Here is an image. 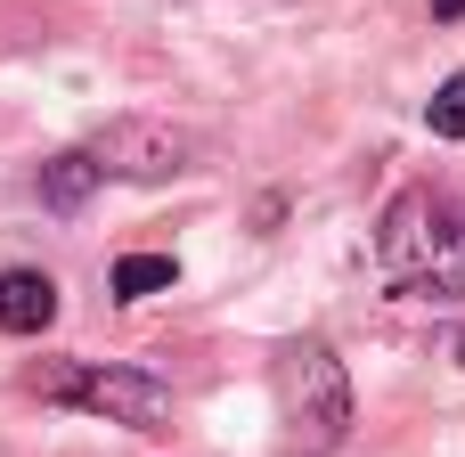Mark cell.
<instances>
[{
	"label": "cell",
	"mask_w": 465,
	"mask_h": 457,
	"mask_svg": "<svg viewBox=\"0 0 465 457\" xmlns=\"http://www.w3.org/2000/svg\"><path fill=\"white\" fill-rule=\"evenodd\" d=\"M384 286L409 303H458L465 294V204L450 188H401L376 221Z\"/></svg>",
	"instance_id": "cell-1"
},
{
	"label": "cell",
	"mask_w": 465,
	"mask_h": 457,
	"mask_svg": "<svg viewBox=\"0 0 465 457\" xmlns=\"http://www.w3.org/2000/svg\"><path fill=\"white\" fill-rule=\"evenodd\" d=\"M270 392H278V425H286V457H327L351 433V376L319 335L278 343L270 360Z\"/></svg>",
	"instance_id": "cell-2"
},
{
	"label": "cell",
	"mask_w": 465,
	"mask_h": 457,
	"mask_svg": "<svg viewBox=\"0 0 465 457\" xmlns=\"http://www.w3.org/2000/svg\"><path fill=\"white\" fill-rule=\"evenodd\" d=\"M90 155H98L106 180H180L188 155H196V139L172 131V123H147V114H114V123L90 139Z\"/></svg>",
	"instance_id": "cell-4"
},
{
	"label": "cell",
	"mask_w": 465,
	"mask_h": 457,
	"mask_svg": "<svg viewBox=\"0 0 465 457\" xmlns=\"http://www.w3.org/2000/svg\"><path fill=\"white\" fill-rule=\"evenodd\" d=\"M25 392L57 401V409H82V417H106V425H131V433H155L172 425V384L147 376V368H106V360H49L25 376Z\"/></svg>",
	"instance_id": "cell-3"
},
{
	"label": "cell",
	"mask_w": 465,
	"mask_h": 457,
	"mask_svg": "<svg viewBox=\"0 0 465 457\" xmlns=\"http://www.w3.org/2000/svg\"><path fill=\"white\" fill-rule=\"evenodd\" d=\"M433 16H441V25H458V16H465V0H433Z\"/></svg>",
	"instance_id": "cell-9"
},
{
	"label": "cell",
	"mask_w": 465,
	"mask_h": 457,
	"mask_svg": "<svg viewBox=\"0 0 465 457\" xmlns=\"http://www.w3.org/2000/svg\"><path fill=\"white\" fill-rule=\"evenodd\" d=\"M57 319L49 270H0V335H41Z\"/></svg>",
	"instance_id": "cell-5"
},
{
	"label": "cell",
	"mask_w": 465,
	"mask_h": 457,
	"mask_svg": "<svg viewBox=\"0 0 465 457\" xmlns=\"http://www.w3.org/2000/svg\"><path fill=\"white\" fill-rule=\"evenodd\" d=\"M172 278H180L172 253H123V262H114V303H147V294H163Z\"/></svg>",
	"instance_id": "cell-7"
},
{
	"label": "cell",
	"mask_w": 465,
	"mask_h": 457,
	"mask_svg": "<svg viewBox=\"0 0 465 457\" xmlns=\"http://www.w3.org/2000/svg\"><path fill=\"white\" fill-rule=\"evenodd\" d=\"M98 180H106V172H98V155H90V147H65V155H49V164H41V204H49V213H82Z\"/></svg>",
	"instance_id": "cell-6"
},
{
	"label": "cell",
	"mask_w": 465,
	"mask_h": 457,
	"mask_svg": "<svg viewBox=\"0 0 465 457\" xmlns=\"http://www.w3.org/2000/svg\"><path fill=\"white\" fill-rule=\"evenodd\" d=\"M425 123H433V139H465V74H450V82L425 98Z\"/></svg>",
	"instance_id": "cell-8"
},
{
	"label": "cell",
	"mask_w": 465,
	"mask_h": 457,
	"mask_svg": "<svg viewBox=\"0 0 465 457\" xmlns=\"http://www.w3.org/2000/svg\"><path fill=\"white\" fill-rule=\"evenodd\" d=\"M458 368H465V327H458Z\"/></svg>",
	"instance_id": "cell-10"
}]
</instances>
